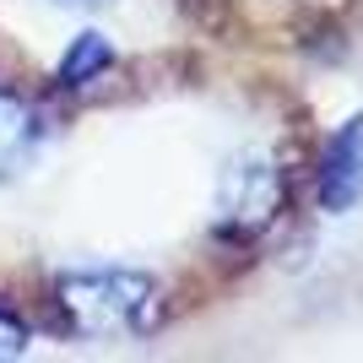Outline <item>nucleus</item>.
Listing matches in <instances>:
<instances>
[{
	"label": "nucleus",
	"instance_id": "nucleus-4",
	"mask_svg": "<svg viewBox=\"0 0 363 363\" xmlns=\"http://www.w3.org/2000/svg\"><path fill=\"white\" fill-rule=\"evenodd\" d=\"M358 196H363V114L342 125L325 141V157H320V201H325V212H347Z\"/></svg>",
	"mask_w": 363,
	"mask_h": 363
},
{
	"label": "nucleus",
	"instance_id": "nucleus-2",
	"mask_svg": "<svg viewBox=\"0 0 363 363\" xmlns=\"http://www.w3.org/2000/svg\"><path fill=\"white\" fill-rule=\"evenodd\" d=\"M277 196H282V184H277V168L266 157H233L223 168V184H217V212L223 223H239V228H260L266 217L277 212Z\"/></svg>",
	"mask_w": 363,
	"mask_h": 363
},
{
	"label": "nucleus",
	"instance_id": "nucleus-5",
	"mask_svg": "<svg viewBox=\"0 0 363 363\" xmlns=\"http://www.w3.org/2000/svg\"><path fill=\"white\" fill-rule=\"evenodd\" d=\"M108 65H114L108 38H104V33H82V38L65 49V60H60V82H65V87H87L92 76H104Z\"/></svg>",
	"mask_w": 363,
	"mask_h": 363
},
{
	"label": "nucleus",
	"instance_id": "nucleus-6",
	"mask_svg": "<svg viewBox=\"0 0 363 363\" xmlns=\"http://www.w3.org/2000/svg\"><path fill=\"white\" fill-rule=\"evenodd\" d=\"M55 6H71V11H98V6H108V0H55Z\"/></svg>",
	"mask_w": 363,
	"mask_h": 363
},
{
	"label": "nucleus",
	"instance_id": "nucleus-1",
	"mask_svg": "<svg viewBox=\"0 0 363 363\" xmlns=\"http://www.w3.org/2000/svg\"><path fill=\"white\" fill-rule=\"evenodd\" d=\"M71 331L82 336H141L157 320L163 288L157 277L130 272V266H87V272H65L55 282Z\"/></svg>",
	"mask_w": 363,
	"mask_h": 363
},
{
	"label": "nucleus",
	"instance_id": "nucleus-3",
	"mask_svg": "<svg viewBox=\"0 0 363 363\" xmlns=\"http://www.w3.org/2000/svg\"><path fill=\"white\" fill-rule=\"evenodd\" d=\"M49 125H44V108L33 104L28 92L16 87H0V184L28 174L38 147H44Z\"/></svg>",
	"mask_w": 363,
	"mask_h": 363
}]
</instances>
